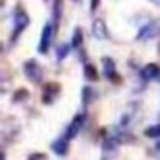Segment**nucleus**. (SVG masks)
I'll return each mask as SVG.
<instances>
[{
    "instance_id": "1",
    "label": "nucleus",
    "mask_w": 160,
    "mask_h": 160,
    "mask_svg": "<svg viewBox=\"0 0 160 160\" xmlns=\"http://www.w3.org/2000/svg\"><path fill=\"white\" fill-rule=\"evenodd\" d=\"M24 73H26V77L32 80V82L41 80V67L36 62H26L24 63Z\"/></svg>"
},
{
    "instance_id": "2",
    "label": "nucleus",
    "mask_w": 160,
    "mask_h": 160,
    "mask_svg": "<svg viewBox=\"0 0 160 160\" xmlns=\"http://www.w3.org/2000/svg\"><path fill=\"white\" fill-rule=\"evenodd\" d=\"M50 41H52V26L50 24H45L43 28V34H41V43H39V52H47L48 47H50Z\"/></svg>"
},
{
    "instance_id": "3",
    "label": "nucleus",
    "mask_w": 160,
    "mask_h": 160,
    "mask_svg": "<svg viewBox=\"0 0 160 160\" xmlns=\"http://www.w3.org/2000/svg\"><path fill=\"white\" fill-rule=\"evenodd\" d=\"M158 32H160V26H158V24H157V22H149L147 26H143V28L140 30L138 39H151V38H155Z\"/></svg>"
},
{
    "instance_id": "4",
    "label": "nucleus",
    "mask_w": 160,
    "mask_h": 160,
    "mask_svg": "<svg viewBox=\"0 0 160 160\" xmlns=\"http://www.w3.org/2000/svg\"><path fill=\"white\" fill-rule=\"evenodd\" d=\"M82 125H84V114L75 116V119L71 121V125L67 127V140H69V138H75V136L78 134L80 128H82Z\"/></svg>"
},
{
    "instance_id": "5",
    "label": "nucleus",
    "mask_w": 160,
    "mask_h": 160,
    "mask_svg": "<svg viewBox=\"0 0 160 160\" xmlns=\"http://www.w3.org/2000/svg\"><path fill=\"white\" fill-rule=\"evenodd\" d=\"M26 24H28V17H26V13L24 11H17V15H15V30H13V39L26 28Z\"/></svg>"
},
{
    "instance_id": "6",
    "label": "nucleus",
    "mask_w": 160,
    "mask_h": 160,
    "mask_svg": "<svg viewBox=\"0 0 160 160\" xmlns=\"http://www.w3.org/2000/svg\"><path fill=\"white\" fill-rule=\"evenodd\" d=\"M93 36H95L97 39H104V38H108V32H106V26H104V21H101V19H97V21L93 22Z\"/></svg>"
},
{
    "instance_id": "7",
    "label": "nucleus",
    "mask_w": 160,
    "mask_h": 160,
    "mask_svg": "<svg viewBox=\"0 0 160 160\" xmlns=\"http://www.w3.org/2000/svg\"><path fill=\"white\" fill-rule=\"evenodd\" d=\"M158 73H160V69H158V65L157 63H149V65H145L143 67V71H142V77L143 78H157L158 77Z\"/></svg>"
},
{
    "instance_id": "8",
    "label": "nucleus",
    "mask_w": 160,
    "mask_h": 160,
    "mask_svg": "<svg viewBox=\"0 0 160 160\" xmlns=\"http://www.w3.org/2000/svg\"><path fill=\"white\" fill-rule=\"evenodd\" d=\"M52 151L56 155H65L67 153V138H62V140H56L52 143Z\"/></svg>"
},
{
    "instance_id": "9",
    "label": "nucleus",
    "mask_w": 160,
    "mask_h": 160,
    "mask_svg": "<svg viewBox=\"0 0 160 160\" xmlns=\"http://www.w3.org/2000/svg\"><path fill=\"white\" fill-rule=\"evenodd\" d=\"M102 63H104V75H106L108 78H114V77H116V65H114V62H112L110 58H104Z\"/></svg>"
},
{
    "instance_id": "10",
    "label": "nucleus",
    "mask_w": 160,
    "mask_h": 160,
    "mask_svg": "<svg viewBox=\"0 0 160 160\" xmlns=\"http://www.w3.org/2000/svg\"><path fill=\"white\" fill-rule=\"evenodd\" d=\"M84 75H86V78L88 80H97V69H95L93 65L88 63V65L84 67Z\"/></svg>"
},
{
    "instance_id": "11",
    "label": "nucleus",
    "mask_w": 160,
    "mask_h": 160,
    "mask_svg": "<svg viewBox=\"0 0 160 160\" xmlns=\"http://www.w3.org/2000/svg\"><path fill=\"white\" fill-rule=\"evenodd\" d=\"M145 136L147 138H157V136H160V125H153V127L145 128Z\"/></svg>"
},
{
    "instance_id": "12",
    "label": "nucleus",
    "mask_w": 160,
    "mask_h": 160,
    "mask_svg": "<svg viewBox=\"0 0 160 160\" xmlns=\"http://www.w3.org/2000/svg\"><path fill=\"white\" fill-rule=\"evenodd\" d=\"M71 45H73V47H80V45H82V30H80V28H77V30H75Z\"/></svg>"
},
{
    "instance_id": "13",
    "label": "nucleus",
    "mask_w": 160,
    "mask_h": 160,
    "mask_svg": "<svg viewBox=\"0 0 160 160\" xmlns=\"http://www.w3.org/2000/svg\"><path fill=\"white\" fill-rule=\"evenodd\" d=\"M67 52H69V45H62V47L58 48V60H63Z\"/></svg>"
},
{
    "instance_id": "14",
    "label": "nucleus",
    "mask_w": 160,
    "mask_h": 160,
    "mask_svg": "<svg viewBox=\"0 0 160 160\" xmlns=\"http://www.w3.org/2000/svg\"><path fill=\"white\" fill-rule=\"evenodd\" d=\"M91 99H93L91 88H84V101H86V102H91Z\"/></svg>"
},
{
    "instance_id": "15",
    "label": "nucleus",
    "mask_w": 160,
    "mask_h": 160,
    "mask_svg": "<svg viewBox=\"0 0 160 160\" xmlns=\"http://www.w3.org/2000/svg\"><path fill=\"white\" fill-rule=\"evenodd\" d=\"M60 11H62V4H60V0H56V6H54V17H56V21L60 19Z\"/></svg>"
},
{
    "instance_id": "16",
    "label": "nucleus",
    "mask_w": 160,
    "mask_h": 160,
    "mask_svg": "<svg viewBox=\"0 0 160 160\" xmlns=\"http://www.w3.org/2000/svg\"><path fill=\"white\" fill-rule=\"evenodd\" d=\"M30 160H47V157H45L43 153H38V155H32Z\"/></svg>"
},
{
    "instance_id": "17",
    "label": "nucleus",
    "mask_w": 160,
    "mask_h": 160,
    "mask_svg": "<svg viewBox=\"0 0 160 160\" xmlns=\"http://www.w3.org/2000/svg\"><path fill=\"white\" fill-rule=\"evenodd\" d=\"M26 95H28V93H26V91H22V89H21V91H17V95H15V101H19V99H21V97H26Z\"/></svg>"
},
{
    "instance_id": "18",
    "label": "nucleus",
    "mask_w": 160,
    "mask_h": 160,
    "mask_svg": "<svg viewBox=\"0 0 160 160\" xmlns=\"http://www.w3.org/2000/svg\"><path fill=\"white\" fill-rule=\"evenodd\" d=\"M97 4H99V0H93V2H91V9H95V8H97Z\"/></svg>"
},
{
    "instance_id": "19",
    "label": "nucleus",
    "mask_w": 160,
    "mask_h": 160,
    "mask_svg": "<svg viewBox=\"0 0 160 160\" xmlns=\"http://www.w3.org/2000/svg\"><path fill=\"white\" fill-rule=\"evenodd\" d=\"M157 80H160V73H158V77H157Z\"/></svg>"
},
{
    "instance_id": "20",
    "label": "nucleus",
    "mask_w": 160,
    "mask_h": 160,
    "mask_svg": "<svg viewBox=\"0 0 160 160\" xmlns=\"http://www.w3.org/2000/svg\"><path fill=\"white\" fill-rule=\"evenodd\" d=\"M157 147H158V151H160V143H158V145H157Z\"/></svg>"
}]
</instances>
